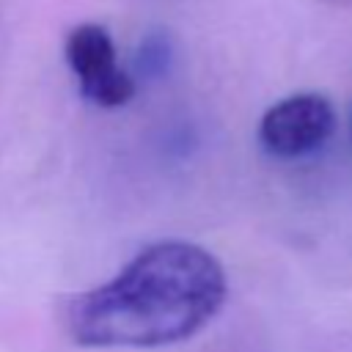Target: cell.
Here are the masks:
<instances>
[{"label":"cell","mask_w":352,"mask_h":352,"mask_svg":"<svg viewBox=\"0 0 352 352\" xmlns=\"http://www.w3.org/2000/svg\"><path fill=\"white\" fill-rule=\"evenodd\" d=\"M226 272L201 245L168 239L140 250L113 280L77 294L66 324L82 346H165L195 336L226 302Z\"/></svg>","instance_id":"6da1fadb"},{"label":"cell","mask_w":352,"mask_h":352,"mask_svg":"<svg viewBox=\"0 0 352 352\" xmlns=\"http://www.w3.org/2000/svg\"><path fill=\"white\" fill-rule=\"evenodd\" d=\"M66 60L80 82V94L99 107H121L135 96V82L116 63V47L104 25L82 22L66 36Z\"/></svg>","instance_id":"7a4b0ae2"},{"label":"cell","mask_w":352,"mask_h":352,"mask_svg":"<svg viewBox=\"0 0 352 352\" xmlns=\"http://www.w3.org/2000/svg\"><path fill=\"white\" fill-rule=\"evenodd\" d=\"M333 129L336 110L322 94H294L261 116L258 140L275 157H302L316 151Z\"/></svg>","instance_id":"3957f363"},{"label":"cell","mask_w":352,"mask_h":352,"mask_svg":"<svg viewBox=\"0 0 352 352\" xmlns=\"http://www.w3.org/2000/svg\"><path fill=\"white\" fill-rule=\"evenodd\" d=\"M170 58H173V44H170V36L165 30H151L140 38L138 44V55H135V69L140 77H148V80H157L168 72L170 66Z\"/></svg>","instance_id":"277c9868"}]
</instances>
